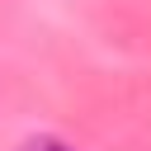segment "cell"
Listing matches in <instances>:
<instances>
[{"mask_svg": "<svg viewBox=\"0 0 151 151\" xmlns=\"http://www.w3.org/2000/svg\"><path fill=\"white\" fill-rule=\"evenodd\" d=\"M28 151H71V146H61V142H52V137H38V142H28Z\"/></svg>", "mask_w": 151, "mask_h": 151, "instance_id": "obj_1", "label": "cell"}]
</instances>
